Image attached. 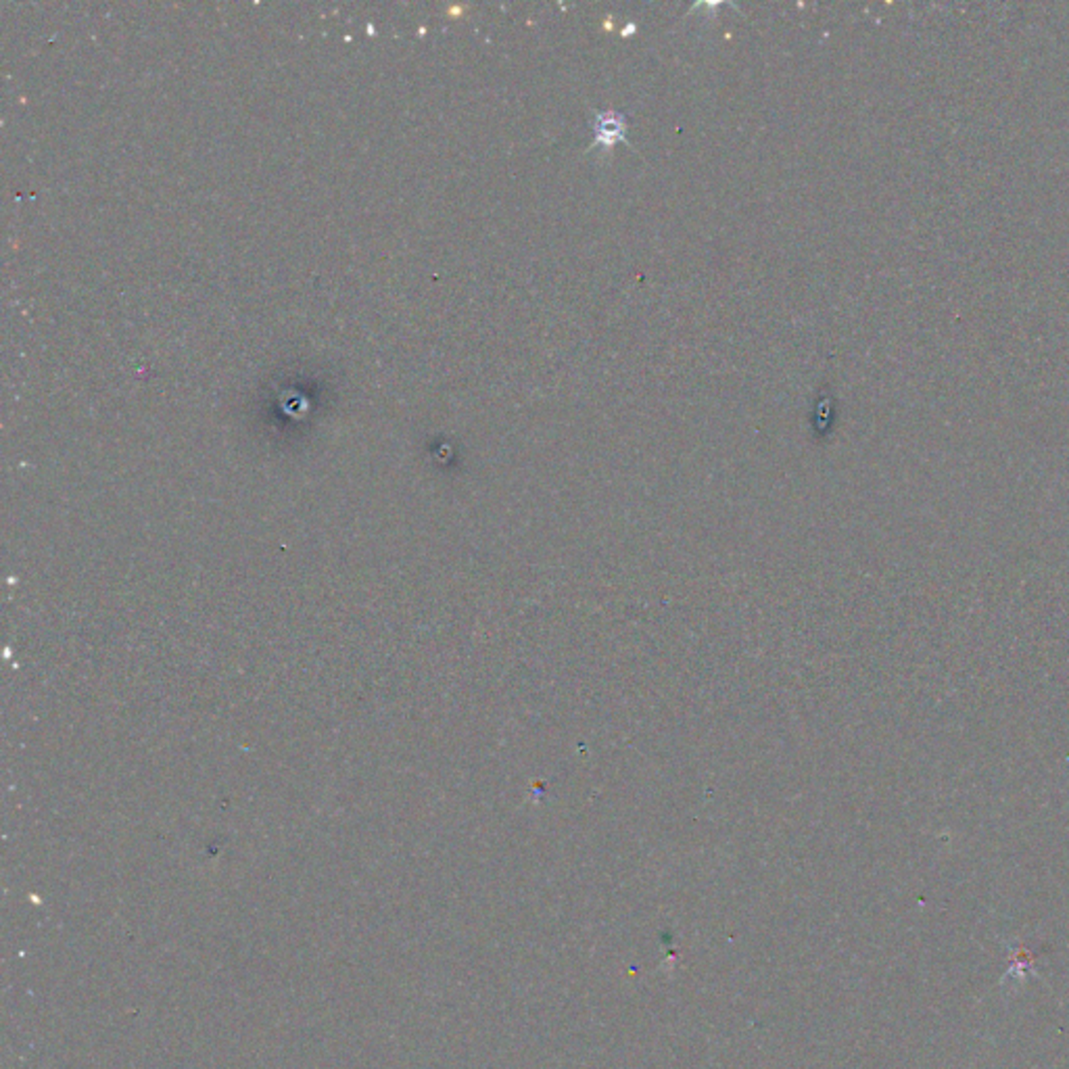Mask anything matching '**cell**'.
Instances as JSON below:
<instances>
[{
	"mask_svg": "<svg viewBox=\"0 0 1069 1069\" xmlns=\"http://www.w3.org/2000/svg\"><path fill=\"white\" fill-rule=\"evenodd\" d=\"M625 130H627V122L620 113H617V111L596 113V117H593V134H596L593 144L604 146V149H612V144L618 143V140L627 143Z\"/></svg>",
	"mask_w": 1069,
	"mask_h": 1069,
	"instance_id": "cell-1",
	"label": "cell"
}]
</instances>
